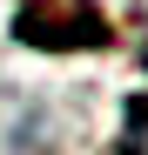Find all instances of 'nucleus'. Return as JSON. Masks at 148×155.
<instances>
[{"mask_svg": "<svg viewBox=\"0 0 148 155\" xmlns=\"http://www.w3.org/2000/svg\"><path fill=\"white\" fill-rule=\"evenodd\" d=\"M14 41L34 54H108L114 20L101 14V0H20Z\"/></svg>", "mask_w": 148, "mask_h": 155, "instance_id": "f257e3e1", "label": "nucleus"}, {"mask_svg": "<svg viewBox=\"0 0 148 155\" xmlns=\"http://www.w3.org/2000/svg\"><path fill=\"white\" fill-rule=\"evenodd\" d=\"M114 155H148V94H128V121H121Z\"/></svg>", "mask_w": 148, "mask_h": 155, "instance_id": "f03ea898", "label": "nucleus"}]
</instances>
